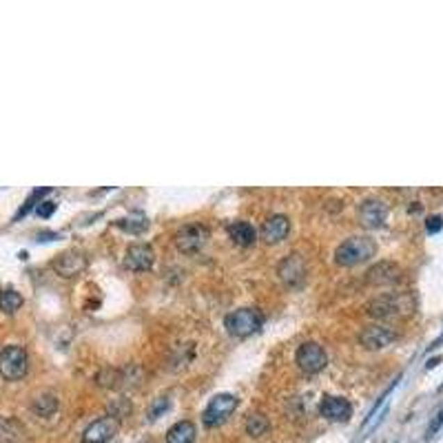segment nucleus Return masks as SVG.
Returning <instances> with one entry per match:
<instances>
[{
    "label": "nucleus",
    "mask_w": 443,
    "mask_h": 443,
    "mask_svg": "<svg viewBox=\"0 0 443 443\" xmlns=\"http://www.w3.org/2000/svg\"><path fill=\"white\" fill-rule=\"evenodd\" d=\"M271 430V421L266 414L261 412H250L248 419H246V433L253 437V439H259V437H266Z\"/></svg>",
    "instance_id": "obj_21"
},
{
    "label": "nucleus",
    "mask_w": 443,
    "mask_h": 443,
    "mask_svg": "<svg viewBox=\"0 0 443 443\" xmlns=\"http://www.w3.org/2000/svg\"><path fill=\"white\" fill-rule=\"evenodd\" d=\"M22 306V295L14 289H7V291H0V310H5V313H16V310Z\"/></svg>",
    "instance_id": "obj_23"
},
{
    "label": "nucleus",
    "mask_w": 443,
    "mask_h": 443,
    "mask_svg": "<svg viewBox=\"0 0 443 443\" xmlns=\"http://www.w3.org/2000/svg\"><path fill=\"white\" fill-rule=\"evenodd\" d=\"M27 439L25 428L11 417H0V443H22Z\"/></svg>",
    "instance_id": "obj_17"
},
{
    "label": "nucleus",
    "mask_w": 443,
    "mask_h": 443,
    "mask_svg": "<svg viewBox=\"0 0 443 443\" xmlns=\"http://www.w3.org/2000/svg\"><path fill=\"white\" fill-rule=\"evenodd\" d=\"M319 414L321 417H326L328 421H348L351 414H353V405L348 399H344V397H324L319 403Z\"/></svg>",
    "instance_id": "obj_16"
},
{
    "label": "nucleus",
    "mask_w": 443,
    "mask_h": 443,
    "mask_svg": "<svg viewBox=\"0 0 443 443\" xmlns=\"http://www.w3.org/2000/svg\"><path fill=\"white\" fill-rule=\"evenodd\" d=\"M29 370V355L22 346H7L0 353V375L7 381H18Z\"/></svg>",
    "instance_id": "obj_4"
},
{
    "label": "nucleus",
    "mask_w": 443,
    "mask_h": 443,
    "mask_svg": "<svg viewBox=\"0 0 443 443\" xmlns=\"http://www.w3.org/2000/svg\"><path fill=\"white\" fill-rule=\"evenodd\" d=\"M401 266L394 264V261H379V264L370 266L366 273V282L373 284V286H390V284H397L401 280Z\"/></svg>",
    "instance_id": "obj_15"
},
{
    "label": "nucleus",
    "mask_w": 443,
    "mask_h": 443,
    "mask_svg": "<svg viewBox=\"0 0 443 443\" xmlns=\"http://www.w3.org/2000/svg\"><path fill=\"white\" fill-rule=\"evenodd\" d=\"M277 275L284 286H289V289H299L304 282H306V275H308V264L302 255H286L280 266H277Z\"/></svg>",
    "instance_id": "obj_8"
},
{
    "label": "nucleus",
    "mask_w": 443,
    "mask_h": 443,
    "mask_svg": "<svg viewBox=\"0 0 443 443\" xmlns=\"http://www.w3.org/2000/svg\"><path fill=\"white\" fill-rule=\"evenodd\" d=\"M295 362H297V368L302 370V373H306V375H317V373H321V370L326 368V364H328V355H326V351L321 348V346H319L317 341H304V344L297 348Z\"/></svg>",
    "instance_id": "obj_7"
},
{
    "label": "nucleus",
    "mask_w": 443,
    "mask_h": 443,
    "mask_svg": "<svg viewBox=\"0 0 443 443\" xmlns=\"http://www.w3.org/2000/svg\"><path fill=\"white\" fill-rule=\"evenodd\" d=\"M229 235L237 246H250V244H255V239H257V231L248 222H242V220L229 224Z\"/></svg>",
    "instance_id": "obj_18"
},
{
    "label": "nucleus",
    "mask_w": 443,
    "mask_h": 443,
    "mask_svg": "<svg viewBox=\"0 0 443 443\" xmlns=\"http://www.w3.org/2000/svg\"><path fill=\"white\" fill-rule=\"evenodd\" d=\"M377 253V244L368 235H353L335 248V261L339 266H357L364 261L373 259Z\"/></svg>",
    "instance_id": "obj_2"
},
{
    "label": "nucleus",
    "mask_w": 443,
    "mask_h": 443,
    "mask_svg": "<svg viewBox=\"0 0 443 443\" xmlns=\"http://www.w3.org/2000/svg\"><path fill=\"white\" fill-rule=\"evenodd\" d=\"M441 226H443V220L439 218V215H435V218H430L426 222V231L428 233H437V231H441Z\"/></svg>",
    "instance_id": "obj_26"
},
{
    "label": "nucleus",
    "mask_w": 443,
    "mask_h": 443,
    "mask_svg": "<svg viewBox=\"0 0 443 443\" xmlns=\"http://www.w3.org/2000/svg\"><path fill=\"white\" fill-rule=\"evenodd\" d=\"M237 397L231 392H222V394H215V397L209 401L204 414H202V421H204L207 428H218L222 426L226 419H229L235 408H237Z\"/></svg>",
    "instance_id": "obj_5"
},
{
    "label": "nucleus",
    "mask_w": 443,
    "mask_h": 443,
    "mask_svg": "<svg viewBox=\"0 0 443 443\" xmlns=\"http://www.w3.org/2000/svg\"><path fill=\"white\" fill-rule=\"evenodd\" d=\"M54 211H56V202H40V204L35 207V213H38L40 218H49Z\"/></svg>",
    "instance_id": "obj_25"
},
{
    "label": "nucleus",
    "mask_w": 443,
    "mask_h": 443,
    "mask_svg": "<svg viewBox=\"0 0 443 443\" xmlns=\"http://www.w3.org/2000/svg\"><path fill=\"white\" fill-rule=\"evenodd\" d=\"M209 235L211 233L204 224H186L175 233L173 242H175V248L179 250V253L193 255V253H198V250L204 248V244L209 242Z\"/></svg>",
    "instance_id": "obj_6"
},
{
    "label": "nucleus",
    "mask_w": 443,
    "mask_h": 443,
    "mask_svg": "<svg viewBox=\"0 0 443 443\" xmlns=\"http://www.w3.org/2000/svg\"><path fill=\"white\" fill-rule=\"evenodd\" d=\"M31 410L38 417H51L58 410V397L54 392H40L38 397L31 401Z\"/></svg>",
    "instance_id": "obj_20"
},
{
    "label": "nucleus",
    "mask_w": 443,
    "mask_h": 443,
    "mask_svg": "<svg viewBox=\"0 0 443 443\" xmlns=\"http://www.w3.org/2000/svg\"><path fill=\"white\" fill-rule=\"evenodd\" d=\"M155 264V253H153V246L149 244H134L127 248L124 253V266L134 273H145L151 271Z\"/></svg>",
    "instance_id": "obj_13"
},
{
    "label": "nucleus",
    "mask_w": 443,
    "mask_h": 443,
    "mask_svg": "<svg viewBox=\"0 0 443 443\" xmlns=\"http://www.w3.org/2000/svg\"><path fill=\"white\" fill-rule=\"evenodd\" d=\"M414 297L410 293H386L375 297L368 304V315L375 319H394L405 317L414 310Z\"/></svg>",
    "instance_id": "obj_1"
},
{
    "label": "nucleus",
    "mask_w": 443,
    "mask_h": 443,
    "mask_svg": "<svg viewBox=\"0 0 443 443\" xmlns=\"http://www.w3.org/2000/svg\"><path fill=\"white\" fill-rule=\"evenodd\" d=\"M120 430V419L106 414L95 419L93 424L87 426V430L82 433V443H109Z\"/></svg>",
    "instance_id": "obj_10"
},
{
    "label": "nucleus",
    "mask_w": 443,
    "mask_h": 443,
    "mask_svg": "<svg viewBox=\"0 0 443 443\" xmlns=\"http://www.w3.org/2000/svg\"><path fill=\"white\" fill-rule=\"evenodd\" d=\"M357 218H359V224H362L364 229H381V226L386 224V218H388V204L377 200V198H368L359 204Z\"/></svg>",
    "instance_id": "obj_9"
},
{
    "label": "nucleus",
    "mask_w": 443,
    "mask_h": 443,
    "mask_svg": "<svg viewBox=\"0 0 443 443\" xmlns=\"http://www.w3.org/2000/svg\"><path fill=\"white\" fill-rule=\"evenodd\" d=\"M261 324H264V317L255 308H237L224 317V328L239 339L255 335L261 328Z\"/></svg>",
    "instance_id": "obj_3"
},
{
    "label": "nucleus",
    "mask_w": 443,
    "mask_h": 443,
    "mask_svg": "<svg viewBox=\"0 0 443 443\" xmlns=\"http://www.w3.org/2000/svg\"><path fill=\"white\" fill-rule=\"evenodd\" d=\"M193 441H195L193 421H179L166 433V443H193Z\"/></svg>",
    "instance_id": "obj_19"
},
{
    "label": "nucleus",
    "mask_w": 443,
    "mask_h": 443,
    "mask_svg": "<svg viewBox=\"0 0 443 443\" xmlns=\"http://www.w3.org/2000/svg\"><path fill=\"white\" fill-rule=\"evenodd\" d=\"M87 268V257L78 248H69L54 259V271L60 277H76Z\"/></svg>",
    "instance_id": "obj_12"
},
{
    "label": "nucleus",
    "mask_w": 443,
    "mask_h": 443,
    "mask_svg": "<svg viewBox=\"0 0 443 443\" xmlns=\"http://www.w3.org/2000/svg\"><path fill=\"white\" fill-rule=\"evenodd\" d=\"M115 224H118L122 231H127V233H136V235L142 233V231H147V226H149L147 218H145V215H140V213L129 215V218H122V220H118Z\"/></svg>",
    "instance_id": "obj_22"
},
{
    "label": "nucleus",
    "mask_w": 443,
    "mask_h": 443,
    "mask_svg": "<svg viewBox=\"0 0 443 443\" xmlns=\"http://www.w3.org/2000/svg\"><path fill=\"white\" fill-rule=\"evenodd\" d=\"M394 339H397V332H394L390 326H384V324L366 326L362 332H359V344H362L364 348H368V351L386 348V346H390Z\"/></svg>",
    "instance_id": "obj_11"
},
{
    "label": "nucleus",
    "mask_w": 443,
    "mask_h": 443,
    "mask_svg": "<svg viewBox=\"0 0 443 443\" xmlns=\"http://www.w3.org/2000/svg\"><path fill=\"white\" fill-rule=\"evenodd\" d=\"M169 408H171V399L169 397H158V399L153 401L151 408H149V412H147L149 421H153V419H160Z\"/></svg>",
    "instance_id": "obj_24"
},
{
    "label": "nucleus",
    "mask_w": 443,
    "mask_h": 443,
    "mask_svg": "<svg viewBox=\"0 0 443 443\" xmlns=\"http://www.w3.org/2000/svg\"><path fill=\"white\" fill-rule=\"evenodd\" d=\"M289 233H291V220L282 213H275L271 218H266V222L261 224V231H259L261 242H266V244H280Z\"/></svg>",
    "instance_id": "obj_14"
}]
</instances>
